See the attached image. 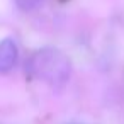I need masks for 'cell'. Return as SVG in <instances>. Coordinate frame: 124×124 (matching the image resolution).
<instances>
[{"label":"cell","mask_w":124,"mask_h":124,"mask_svg":"<svg viewBox=\"0 0 124 124\" xmlns=\"http://www.w3.org/2000/svg\"><path fill=\"white\" fill-rule=\"evenodd\" d=\"M27 70L34 78L48 83L53 90H61L68 83L71 61L60 49L43 48L31 56Z\"/></svg>","instance_id":"6da1fadb"},{"label":"cell","mask_w":124,"mask_h":124,"mask_svg":"<svg viewBox=\"0 0 124 124\" xmlns=\"http://www.w3.org/2000/svg\"><path fill=\"white\" fill-rule=\"evenodd\" d=\"M17 58H19V49L14 39L5 38L0 41V73L12 70L17 63Z\"/></svg>","instance_id":"7a4b0ae2"},{"label":"cell","mask_w":124,"mask_h":124,"mask_svg":"<svg viewBox=\"0 0 124 124\" xmlns=\"http://www.w3.org/2000/svg\"><path fill=\"white\" fill-rule=\"evenodd\" d=\"M14 2H16V5H17L21 10L31 12V10H34V9H38V7L41 5L43 0H14Z\"/></svg>","instance_id":"3957f363"}]
</instances>
